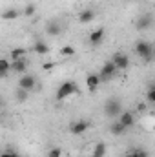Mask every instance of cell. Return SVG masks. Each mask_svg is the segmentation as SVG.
Instances as JSON below:
<instances>
[{
	"label": "cell",
	"instance_id": "cell-25",
	"mask_svg": "<svg viewBox=\"0 0 155 157\" xmlns=\"http://www.w3.org/2000/svg\"><path fill=\"white\" fill-rule=\"evenodd\" d=\"M146 99H148L152 104H155V86H153V88H150V90L146 91Z\"/></svg>",
	"mask_w": 155,
	"mask_h": 157
},
{
	"label": "cell",
	"instance_id": "cell-19",
	"mask_svg": "<svg viewBox=\"0 0 155 157\" xmlns=\"http://www.w3.org/2000/svg\"><path fill=\"white\" fill-rule=\"evenodd\" d=\"M18 17H20V13L17 9H6L2 13V20H17Z\"/></svg>",
	"mask_w": 155,
	"mask_h": 157
},
{
	"label": "cell",
	"instance_id": "cell-3",
	"mask_svg": "<svg viewBox=\"0 0 155 157\" xmlns=\"http://www.w3.org/2000/svg\"><path fill=\"white\" fill-rule=\"evenodd\" d=\"M104 113L112 119H119V115L122 113V104H120V101H119V99H110V101H106V104H104Z\"/></svg>",
	"mask_w": 155,
	"mask_h": 157
},
{
	"label": "cell",
	"instance_id": "cell-7",
	"mask_svg": "<svg viewBox=\"0 0 155 157\" xmlns=\"http://www.w3.org/2000/svg\"><path fill=\"white\" fill-rule=\"evenodd\" d=\"M100 75L99 73H88L86 75V86H88V90L91 91V93H95L97 90H99V86H100Z\"/></svg>",
	"mask_w": 155,
	"mask_h": 157
},
{
	"label": "cell",
	"instance_id": "cell-23",
	"mask_svg": "<svg viewBox=\"0 0 155 157\" xmlns=\"http://www.w3.org/2000/svg\"><path fill=\"white\" fill-rule=\"evenodd\" d=\"M28 97H29V91H26V90L18 88V91H17V101H18V102H24Z\"/></svg>",
	"mask_w": 155,
	"mask_h": 157
},
{
	"label": "cell",
	"instance_id": "cell-22",
	"mask_svg": "<svg viewBox=\"0 0 155 157\" xmlns=\"http://www.w3.org/2000/svg\"><path fill=\"white\" fill-rule=\"evenodd\" d=\"M35 13H37V7H35V4H28V6L24 7V17L31 18V17H33Z\"/></svg>",
	"mask_w": 155,
	"mask_h": 157
},
{
	"label": "cell",
	"instance_id": "cell-12",
	"mask_svg": "<svg viewBox=\"0 0 155 157\" xmlns=\"http://www.w3.org/2000/svg\"><path fill=\"white\" fill-rule=\"evenodd\" d=\"M11 68H13L15 73L24 75L28 71V62H26V59H22V60H11Z\"/></svg>",
	"mask_w": 155,
	"mask_h": 157
},
{
	"label": "cell",
	"instance_id": "cell-17",
	"mask_svg": "<svg viewBox=\"0 0 155 157\" xmlns=\"http://www.w3.org/2000/svg\"><path fill=\"white\" fill-rule=\"evenodd\" d=\"M60 24L59 22H49L47 26H46V33L49 35V37H57V35H60Z\"/></svg>",
	"mask_w": 155,
	"mask_h": 157
},
{
	"label": "cell",
	"instance_id": "cell-18",
	"mask_svg": "<svg viewBox=\"0 0 155 157\" xmlns=\"http://www.w3.org/2000/svg\"><path fill=\"white\" fill-rule=\"evenodd\" d=\"M26 55H28V49H24V48L11 49V60H22V59H26Z\"/></svg>",
	"mask_w": 155,
	"mask_h": 157
},
{
	"label": "cell",
	"instance_id": "cell-24",
	"mask_svg": "<svg viewBox=\"0 0 155 157\" xmlns=\"http://www.w3.org/2000/svg\"><path fill=\"white\" fill-rule=\"evenodd\" d=\"M47 157H62V148H59V146H53V148H49Z\"/></svg>",
	"mask_w": 155,
	"mask_h": 157
},
{
	"label": "cell",
	"instance_id": "cell-27",
	"mask_svg": "<svg viewBox=\"0 0 155 157\" xmlns=\"http://www.w3.org/2000/svg\"><path fill=\"white\" fill-rule=\"evenodd\" d=\"M135 154H137V157H148V152L142 148H135Z\"/></svg>",
	"mask_w": 155,
	"mask_h": 157
},
{
	"label": "cell",
	"instance_id": "cell-20",
	"mask_svg": "<svg viewBox=\"0 0 155 157\" xmlns=\"http://www.w3.org/2000/svg\"><path fill=\"white\" fill-rule=\"evenodd\" d=\"M9 70H13V68H11V62H9L7 59H2V60H0V75H2V77H7Z\"/></svg>",
	"mask_w": 155,
	"mask_h": 157
},
{
	"label": "cell",
	"instance_id": "cell-2",
	"mask_svg": "<svg viewBox=\"0 0 155 157\" xmlns=\"http://www.w3.org/2000/svg\"><path fill=\"white\" fill-rule=\"evenodd\" d=\"M77 93H78L77 82L66 80V82H62V84L59 86V90H57V101H64V99H68V97H71V95H77Z\"/></svg>",
	"mask_w": 155,
	"mask_h": 157
},
{
	"label": "cell",
	"instance_id": "cell-14",
	"mask_svg": "<svg viewBox=\"0 0 155 157\" xmlns=\"http://www.w3.org/2000/svg\"><path fill=\"white\" fill-rule=\"evenodd\" d=\"M137 29L139 31H144V29H148L150 26H152V17L150 15H142V17H139V20H137Z\"/></svg>",
	"mask_w": 155,
	"mask_h": 157
},
{
	"label": "cell",
	"instance_id": "cell-29",
	"mask_svg": "<svg viewBox=\"0 0 155 157\" xmlns=\"http://www.w3.org/2000/svg\"><path fill=\"white\" fill-rule=\"evenodd\" d=\"M122 157H137V154H135V148H133V150H130V152H126Z\"/></svg>",
	"mask_w": 155,
	"mask_h": 157
},
{
	"label": "cell",
	"instance_id": "cell-5",
	"mask_svg": "<svg viewBox=\"0 0 155 157\" xmlns=\"http://www.w3.org/2000/svg\"><path fill=\"white\" fill-rule=\"evenodd\" d=\"M18 88H22V90H26V91L31 93L37 88V77L35 75H24V77L18 80Z\"/></svg>",
	"mask_w": 155,
	"mask_h": 157
},
{
	"label": "cell",
	"instance_id": "cell-13",
	"mask_svg": "<svg viewBox=\"0 0 155 157\" xmlns=\"http://www.w3.org/2000/svg\"><path fill=\"white\" fill-rule=\"evenodd\" d=\"M119 121H120L126 128H131L133 122H135V115H133L131 112H122V113L119 115Z\"/></svg>",
	"mask_w": 155,
	"mask_h": 157
},
{
	"label": "cell",
	"instance_id": "cell-28",
	"mask_svg": "<svg viewBox=\"0 0 155 157\" xmlns=\"http://www.w3.org/2000/svg\"><path fill=\"white\" fill-rule=\"evenodd\" d=\"M0 157H20V155H18L17 152H4Z\"/></svg>",
	"mask_w": 155,
	"mask_h": 157
},
{
	"label": "cell",
	"instance_id": "cell-11",
	"mask_svg": "<svg viewBox=\"0 0 155 157\" xmlns=\"http://www.w3.org/2000/svg\"><path fill=\"white\" fill-rule=\"evenodd\" d=\"M31 51H33V53H37V55H47V53H49V44H47V42H44V40H39V42H35V44H33Z\"/></svg>",
	"mask_w": 155,
	"mask_h": 157
},
{
	"label": "cell",
	"instance_id": "cell-30",
	"mask_svg": "<svg viewBox=\"0 0 155 157\" xmlns=\"http://www.w3.org/2000/svg\"><path fill=\"white\" fill-rule=\"evenodd\" d=\"M153 59H155V46H153Z\"/></svg>",
	"mask_w": 155,
	"mask_h": 157
},
{
	"label": "cell",
	"instance_id": "cell-4",
	"mask_svg": "<svg viewBox=\"0 0 155 157\" xmlns=\"http://www.w3.org/2000/svg\"><path fill=\"white\" fill-rule=\"evenodd\" d=\"M117 71H119V68L115 66V62H113V60H108V62H104V64H102V68H100V71H99L100 80H102V82H108V80H112V78L117 75Z\"/></svg>",
	"mask_w": 155,
	"mask_h": 157
},
{
	"label": "cell",
	"instance_id": "cell-26",
	"mask_svg": "<svg viewBox=\"0 0 155 157\" xmlns=\"http://www.w3.org/2000/svg\"><path fill=\"white\" fill-rule=\"evenodd\" d=\"M55 66H57V64L49 60V62H44V64H42V70H44V71H51V70H53Z\"/></svg>",
	"mask_w": 155,
	"mask_h": 157
},
{
	"label": "cell",
	"instance_id": "cell-1",
	"mask_svg": "<svg viewBox=\"0 0 155 157\" xmlns=\"http://www.w3.org/2000/svg\"><path fill=\"white\" fill-rule=\"evenodd\" d=\"M135 53H137L139 59H142V60L148 64V62H152V59H153V46H152L150 42H146V40H139V42L135 44Z\"/></svg>",
	"mask_w": 155,
	"mask_h": 157
},
{
	"label": "cell",
	"instance_id": "cell-6",
	"mask_svg": "<svg viewBox=\"0 0 155 157\" xmlns=\"http://www.w3.org/2000/svg\"><path fill=\"white\" fill-rule=\"evenodd\" d=\"M88 130H89V121H84V119L75 121V122L70 126V132H71L73 135H82V133H86Z\"/></svg>",
	"mask_w": 155,
	"mask_h": 157
},
{
	"label": "cell",
	"instance_id": "cell-9",
	"mask_svg": "<svg viewBox=\"0 0 155 157\" xmlns=\"http://www.w3.org/2000/svg\"><path fill=\"white\" fill-rule=\"evenodd\" d=\"M104 33H106L104 28H97V29H93V31L89 33V37H88V39H89V44H91V46H99V44L104 40Z\"/></svg>",
	"mask_w": 155,
	"mask_h": 157
},
{
	"label": "cell",
	"instance_id": "cell-21",
	"mask_svg": "<svg viewBox=\"0 0 155 157\" xmlns=\"http://www.w3.org/2000/svg\"><path fill=\"white\" fill-rule=\"evenodd\" d=\"M59 53H60V55H62V57H73V55H75V48H73V46H70V44H68V46H62V48H60V51H59Z\"/></svg>",
	"mask_w": 155,
	"mask_h": 157
},
{
	"label": "cell",
	"instance_id": "cell-8",
	"mask_svg": "<svg viewBox=\"0 0 155 157\" xmlns=\"http://www.w3.org/2000/svg\"><path fill=\"white\" fill-rule=\"evenodd\" d=\"M112 60L115 62V66L119 68V70H128V68H130V57H128L126 53H122V51L115 53Z\"/></svg>",
	"mask_w": 155,
	"mask_h": 157
},
{
	"label": "cell",
	"instance_id": "cell-16",
	"mask_svg": "<svg viewBox=\"0 0 155 157\" xmlns=\"http://www.w3.org/2000/svg\"><path fill=\"white\" fill-rule=\"evenodd\" d=\"M106 150H108V146H106V143H97L95 146H93V152H91V157H104L106 155Z\"/></svg>",
	"mask_w": 155,
	"mask_h": 157
},
{
	"label": "cell",
	"instance_id": "cell-15",
	"mask_svg": "<svg viewBox=\"0 0 155 157\" xmlns=\"http://www.w3.org/2000/svg\"><path fill=\"white\" fill-rule=\"evenodd\" d=\"M126 130H128V128H126L119 119H117L115 122H112V124H110V132H112L113 135H122V133H126Z\"/></svg>",
	"mask_w": 155,
	"mask_h": 157
},
{
	"label": "cell",
	"instance_id": "cell-10",
	"mask_svg": "<svg viewBox=\"0 0 155 157\" xmlns=\"http://www.w3.org/2000/svg\"><path fill=\"white\" fill-rule=\"evenodd\" d=\"M93 20H95V11L93 9H84V11L78 13V22L80 24H89Z\"/></svg>",
	"mask_w": 155,
	"mask_h": 157
}]
</instances>
